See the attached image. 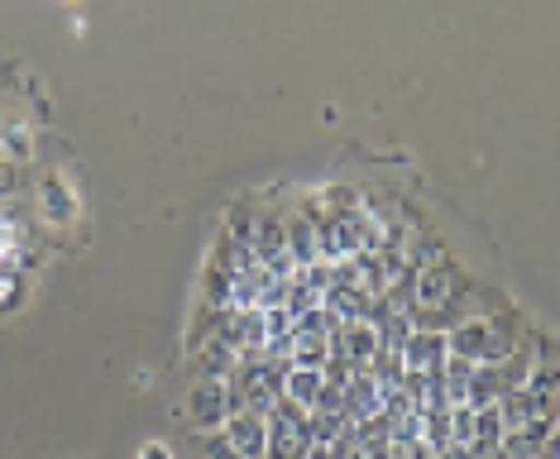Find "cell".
<instances>
[{
    "mask_svg": "<svg viewBox=\"0 0 560 459\" xmlns=\"http://www.w3.org/2000/svg\"><path fill=\"white\" fill-rule=\"evenodd\" d=\"M402 354H407V374H441L445 336H436V330H417V336H407Z\"/></svg>",
    "mask_w": 560,
    "mask_h": 459,
    "instance_id": "6da1fadb",
    "label": "cell"
},
{
    "mask_svg": "<svg viewBox=\"0 0 560 459\" xmlns=\"http://www.w3.org/2000/svg\"><path fill=\"white\" fill-rule=\"evenodd\" d=\"M231 445L240 459H264V445H269V421L254 412H231Z\"/></svg>",
    "mask_w": 560,
    "mask_h": 459,
    "instance_id": "7a4b0ae2",
    "label": "cell"
},
{
    "mask_svg": "<svg viewBox=\"0 0 560 459\" xmlns=\"http://www.w3.org/2000/svg\"><path fill=\"white\" fill-rule=\"evenodd\" d=\"M187 407H192V421H201V426H221L231 416V392H225V382H197Z\"/></svg>",
    "mask_w": 560,
    "mask_h": 459,
    "instance_id": "3957f363",
    "label": "cell"
},
{
    "mask_svg": "<svg viewBox=\"0 0 560 459\" xmlns=\"http://www.w3.org/2000/svg\"><path fill=\"white\" fill-rule=\"evenodd\" d=\"M451 278H455V268L451 263H427L422 268V278H417V306L422 311H436V306L451 302Z\"/></svg>",
    "mask_w": 560,
    "mask_h": 459,
    "instance_id": "277c9868",
    "label": "cell"
},
{
    "mask_svg": "<svg viewBox=\"0 0 560 459\" xmlns=\"http://www.w3.org/2000/svg\"><path fill=\"white\" fill-rule=\"evenodd\" d=\"M283 398L302 412H312L316 398H322V374L316 368H288V382H283Z\"/></svg>",
    "mask_w": 560,
    "mask_h": 459,
    "instance_id": "5b68a950",
    "label": "cell"
},
{
    "mask_svg": "<svg viewBox=\"0 0 560 459\" xmlns=\"http://www.w3.org/2000/svg\"><path fill=\"white\" fill-rule=\"evenodd\" d=\"M39 201H44V221H48V225H68V221H72V211H78V201H72V191L62 187L58 177H54V183H48V187L39 191Z\"/></svg>",
    "mask_w": 560,
    "mask_h": 459,
    "instance_id": "8992f818",
    "label": "cell"
},
{
    "mask_svg": "<svg viewBox=\"0 0 560 459\" xmlns=\"http://www.w3.org/2000/svg\"><path fill=\"white\" fill-rule=\"evenodd\" d=\"M201 382H221L225 374H235V354H231V344H207V350H201Z\"/></svg>",
    "mask_w": 560,
    "mask_h": 459,
    "instance_id": "52a82bcc",
    "label": "cell"
},
{
    "mask_svg": "<svg viewBox=\"0 0 560 459\" xmlns=\"http://www.w3.org/2000/svg\"><path fill=\"white\" fill-rule=\"evenodd\" d=\"M0 153H5L10 163H15V158H30V130H24L20 120H5V125H0Z\"/></svg>",
    "mask_w": 560,
    "mask_h": 459,
    "instance_id": "ba28073f",
    "label": "cell"
},
{
    "mask_svg": "<svg viewBox=\"0 0 560 459\" xmlns=\"http://www.w3.org/2000/svg\"><path fill=\"white\" fill-rule=\"evenodd\" d=\"M288 245H292V254H298L302 263H316V229L312 225H292Z\"/></svg>",
    "mask_w": 560,
    "mask_h": 459,
    "instance_id": "9c48e42d",
    "label": "cell"
},
{
    "mask_svg": "<svg viewBox=\"0 0 560 459\" xmlns=\"http://www.w3.org/2000/svg\"><path fill=\"white\" fill-rule=\"evenodd\" d=\"M24 302V278L20 273H0V311Z\"/></svg>",
    "mask_w": 560,
    "mask_h": 459,
    "instance_id": "30bf717a",
    "label": "cell"
},
{
    "mask_svg": "<svg viewBox=\"0 0 560 459\" xmlns=\"http://www.w3.org/2000/svg\"><path fill=\"white\" fill-rule=\"evenodd\" d=\"M207 459H240V455H235V445H231V440L211 436V440H207Z\"/></svg>",
    "mask_w": 560,
    "mask_h": 459,
    "instance_id": "8fae6325",
    "label": "cell"
},
{
    "mask_svg": "<svg viewBox=\"0 0 560 459\" xmlns=\"http://www.w3.org/2000/svg\"><path fill=\"white\" fill-rule=\"evenodd\" d=\"M15 163H5V158H0V201H5L10 197V191H15Z\"/></svg>",
    "mask_w": 560,
    "mask_h": 459,
    "instance_id": "7c38bea8",
    "label": "cell"
},
{
    "mask_svg": "<svg viewBox=\"0 0 560 459\" xmlns=\"http://www.w3.org/2000/svg\"><path fill=\"white\" fill-rule=\"evenodd\" d=\"M139 459H173V455H168V445L149 440V445H144V450H139Z\"/></svg>",
    "mask_w": 560,
    "mask_h": 459,
    "instance_id": "4fadbf2b",
    "label": "cell"
}]
</instances>
